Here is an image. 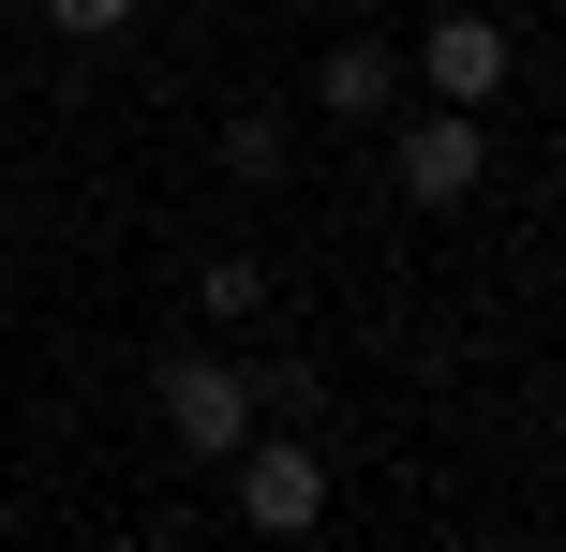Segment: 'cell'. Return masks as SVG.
I'll return each mask as SVG.
<instances>
[{"label":"cell","instance_id":"cell-3","mask_svg":"<svg viewBox=\"0 0 566 552\" xmlns=\"http://www.w3.org/2000/svg\"><path fill=\"white\" fill-rule=\"evenodd\" d=\"M239 523L254 538H313L328 523V464H313V448H254V464H239Z\"/></svg>","mask_w":566,"mask_h":552},{"label":"cell","instance_id":"cell-4","mask_svg":"<svg viewBox=\"0 0 566 552\" xmlns=\"http://www.w3.org/2000/svg\"><path fill=\"white\" fill-rule=\"evenodd\" d=\"M507 60H522V45H507L492 15H432V30H418V75L448 90V105H492V90H507Z\"/></svg>","mask_w":566,"mask_h":552},{"label":"cell","instance_id":"cell-6","mask_svg":"<svg viewBox=\"0 0 566 552\" xmlns=\"http://www.w3.org/2000/svg\"><path fill=\"white\" fill-rule=\"evenodd\" d=\"M45 30L60 45H105V30H135V0H45Z\"/></svg>","mask_w":566,"mask_h":552},{"label":"cell","instance_id":"cell-8","mask_svg":"<svg viewBox=\"0 0 566 552\" xmlns=\"http://www.w3.org/2000/svg\"><path fill=\"white\" fill-rule=\"evenodd\" d=\"M224 165L239 179H283V119H224Z\"/></svg>","mask_w":566,"mask_h":552},{"label":"cell","instance_id":"cell-1","mask_svg":"<svg viewBox=\"0 0 566 552\" xmlns=\"http://www.w3.org/2000/svg\"><path fill=\"white\" fill-rule=\"evenodd\" d=\"M254 404H269V388L254 374H239V358H165V434L179 448H195V464H239V434H254Z\"/></svg>","mask_w":566,"mask_h":552},{"label":"cell","instance_id":"cell-5","mask_svg":"<svg viewBox=\"0 0 566 552\" xmlns=\"http://www.w3.org/2000/svg\"><path fill=\"white\" fill-rule=\"evenodd\" d=\"M388 90H402L388 45H328V60H313V105H328V119H388Z\"/></svg>","mask_w":566,"mask_h":552},{"label":"cell","instance_id":"cell-2","mask_svg":"<svg viewBox=\"0 0 566 552\" xmlns=\"http://www.w3.org/2000/svg\"><path fill=\"white\" fill-rule=\"evenodd\" d=\"M478 165H492L478 105H432L418 135H402V195H418V209H462V195H478Z\"/></svg>","mask_w":566,"mask_h":552},{"label":"cell","instance_id":"cell-7","mask_svg":"<svg viewBox=\"0 0 566 552\" xmlns=\"http://www.w3.org/2000/svg\"><path fill=\"white\" fill-rule=\"evenodd\" d=\"M195 299H209V314H254V299H269V269H254V254H224V269H195Z\"/></svg>","mask_w":566,"mask_h":552}]
</instances>
